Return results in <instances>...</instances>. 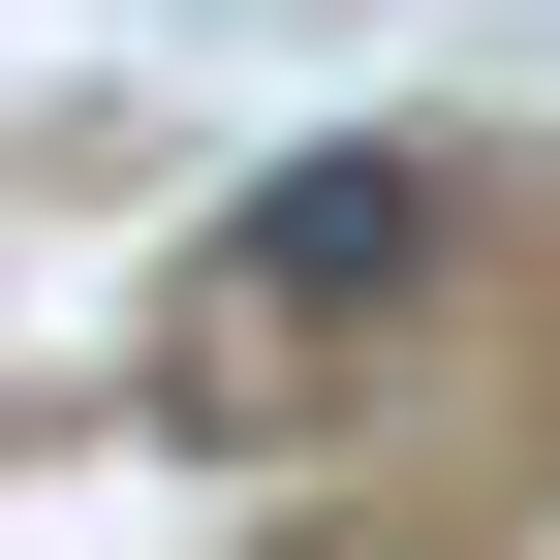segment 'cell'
Masks as SVG:
<instances>
[{"label": "cell", "instance_id": "obj_1", "mask_svg": "<svg viewBox=\"0 0 560 560\" xmlns=\"http://www.w3.org/2000/svg\"><path fill=\"white\" fill-rule=\"evenodd\" d=\"M405 249H436V156H405V125H342V156H280V187H249V219L187 249V280H219L249 342H342V312H374Z\"/></svg>", "mask_w": 560, "mask_h": 560}]
</instances>
